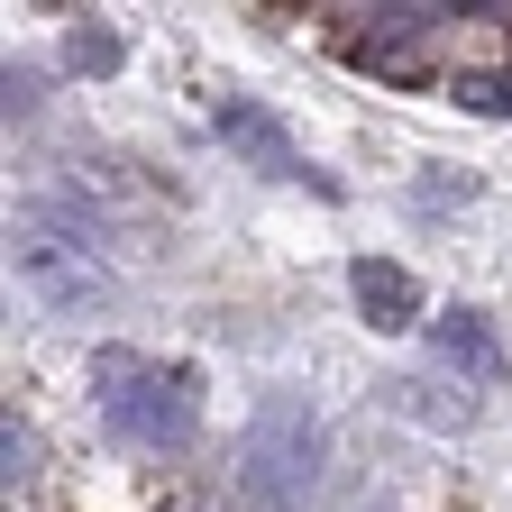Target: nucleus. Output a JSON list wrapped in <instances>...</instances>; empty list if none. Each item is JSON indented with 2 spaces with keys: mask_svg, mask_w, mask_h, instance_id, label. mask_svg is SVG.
<instances>
[{
  "mask_svg": "<svg viewBox=\"0 0 512 512\" xmlns=\"http://www.w3.org/2000/svg\"><path fill=\"white\" fill-rule=\"evenodd\" d=\"M92 384H101V421L128 448H183L192 430H202V375L192 366H156L138 348H101Z\"/></svg>",
  "mask_w": 512,
  "mask_h": 512,
  "instance_id": "obj_1",
  "label": "nucleus"
},
{
  "mask_svg": "<svg viewBox=\"0 0 512 512\" xmlns=\"http://www.w3.org/2000/svg\"><path fill=\"white\" fill-rule=\"evenodd\" d=\"M311 476H320V430H311V403L302 394H266L238 439V503L247 512H302L311 503Z\"/></svg>",
  "mask_w": 512,
  "mask_h": 512,
  "instance_id": "obj_2",
  "label": "nucleus"
},
{
  "mask_svg": "<svg viewBox=\"0 0 512 512\" xmlns=\"http://www.w3.org/2000/svg\"><path fill=\"white\" fill-rule=\"evenodd\" d=\"M10 266H19V284L46 302V311H92L101 293H110V275L92 266V229H19L10 238Z\"/></svg>",
  "mask_w": 512,
  "mask_h": 512,
  "instance_id": "obj_3",
  "label": "nucleus"
},
{
  "mask_svg": "<svg viewBox=\"0 0 512 512\" xmlns=\"http://www.w3.org/2000/svg\"><path fill=\"white\" fill-rule=\"evenodd\" d=\"M348 284H357V311L375 320V330H412V320H421V284H412V266L357 256V266H348Z\"/></svg>",
  "mask_w": 512,
  "mask_h": 512,
  "instance_id": "obj_4",
  "label": "nucleus"
},
{
  "mask_svg": "<svg viewBox=\"0 0 512 512\" xmlns=\"http://www.w3.org/2000/svg\"><path fill=\"white\" fill-rule=\"evenodd\" d=\"M430 348H439L448 366H467L476 384H485V375L503 366V357H494V330H485V311H439V330H430Z\"/></svg>",
  "mask_w": 512,
  "mask_h": 512,
  "instance_id": "obj_5",
  "label": "nucleus"
},
{
  "mask_svg": "<svg viewBox=\"0 0 512 512\" xmlns=\"http://www.w3.org/2000/svg\"><path fill=\"white\" fill-rule=\"evenodd\" d=\"M220 138L229 147H247V156H266V174H302V156H293V138H284V128L266 119V110H220Z\"/></svg>",
  "mask_w": 512,
  "mask_h": 512,
  "instance_id": "obj_6",
  "label": "nucleus"
},
{
  "mask_svg": "<svg viewBox=\"0 0 512 512\" xmlns=\"http://www.w3.org/2000/svg\"><path fill=\"white\" fill-rule=\"evenodd\" d=\"M64 64H74V74H110V64H119V37L110 28H74V37H64Z\"/></svg>",
  "mask_w": 512,
  "mask_h": 512,
  "instance_id": "obj_7",
  "label": "nucleus"
},
{
  "mask_svg": "<svg viewBox=\"0 0 512 512\" xmlns=\"http://www.w3.org/2000/svg\"><path fill=\"white\" fill-rule=\"evenodd\" d=\"M458 101H467V110H512V83H494V74H458Z\"/></svg>",
  "mask_w": 512,
  "mask_h": 512,
  "instance_id": "obj_8",
  "label": "nucleus"
}]
</instances>
